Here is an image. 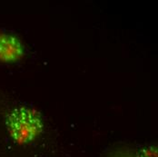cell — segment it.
I'll return each instance as SVG.
<instances>
[{
    "instance_id": "cell-1",
    "label": "cell",
    "mask_w": 158,
    "mask_h": 157,
    "mask_svg": "<svg viewBox=\"0 0 158 157\" xmlns=\"http://www.w3.org/2000/svg\"><path fill=\"white\" fill-rule=\"evenodd\" d=\"M6 125L12 139L19 144L33 142L43 130L40 114L24 106L11 111L6 116Z\"/></svg>"
},
{
    "instance_id": "cell-2",
    "label": "cell",
    "mask_w": 158,
    "mask_h": 157,
    "mask_svg": "<svg viewBox=\"0 0 158 157\" xmlns=\"http://www.w3.org/2000/svg\"><path fill=\"white\" fill-rule=\"evenodd\" d=\"M23 55L24 46L16 36L11 34L0 33V61H17Z\"/></svg>"
},
{
    "instance_id": "cell-3",
    "label": "cell",
    "mask_w": 158,
    "mask_h": 157,
    "mask_svg": "<svg viewBox=\"0 0 158 157\" xmlns=\"http://www.w3.org/2000/svg\"><path fill=\"white\" fill-rule=\"evenodd\" d=\"M140 157H157L156 149L155 147H146L140 152Z\"/></svg>"
}]
</instances>
